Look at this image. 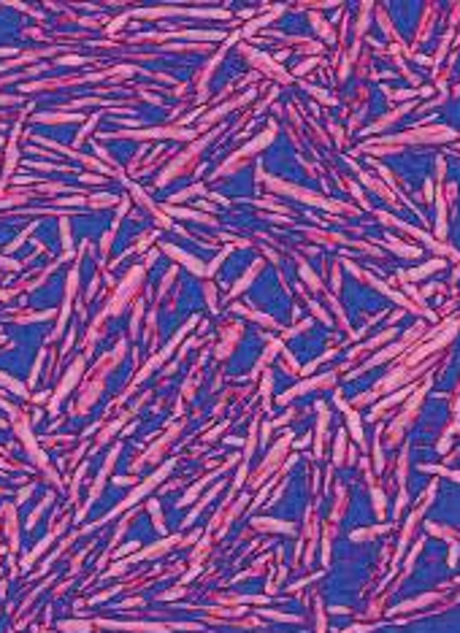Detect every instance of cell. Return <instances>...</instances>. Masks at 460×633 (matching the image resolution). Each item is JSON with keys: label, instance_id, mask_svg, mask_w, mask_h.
Segmentation results:
<instances>
[{"label": "cell", "instance_id": "cell-3", "mask_svg": "<svg viewBox=\"0 0 460 633\" xmlns=\"http://www.w3.org/2000/svg\"><path fill=\"white\" fill-rule=\"evenodd\" d=\"M341 452H344V433H339V441H336V463L341 460Z\"/></svg>", "mask_w": 460, "mask_h": 633}, {"label": "cell", "instance_id": "cell-1", "mask_svg": "<svg viewBox=\"0 0 460 633\" xmlns=\"http://www.w3.org/2000/svg\"><path fill=\"white\" fill-rule=\"evenodd\" d=\"M252 525L260 528V530H282V533H292V528L287 525V522H279V520H266V517H260V520H255Z\"/></svg>", "mask_w": 460, "mask_h": 633}, {"label": "cell", "instance_id": "cell-2", "mask_svg": "<svg viewBox=\"0 0 460 633\" xmlns=\"http://www.w3.org/2000/svg\"><path fill=\"white\" fill-rule=\"evenodd\" d=\"M349 425H352V433H355V441L363 444V425L357 422V414H349Z\"/></svg>", "mask_w": 460, "mask_h": 633}]
</instances>
